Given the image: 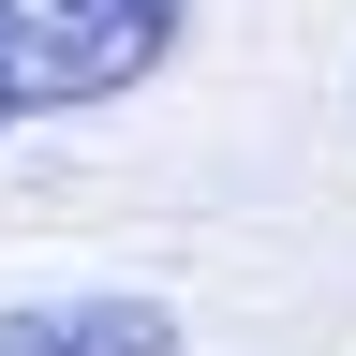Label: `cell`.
Instances as JSON below:
<instances>
[{"label": "cell", "mask_w": 356, "mask_h": 356, "mask_svg": "<svg viewBox=\"0 0 356 356\" xmlns=\"http://www.w3.org/2000/svg\"><path fill=\"white\" fill-rule=\"evenodd\" d=\"M178 30H193V0H0V134L134 104L178 60Z\"/></svg>", "instance_id": "6da1fadb"}, {"label": "cell", "mask_w": 356, "mask_h": 356, "mask_svg": "<svg viewBox=\"0 0 356 356\" xmlns=\"http://www.w3.org/2000/svg\"><path fill=\"white\" fill-rule=\"evenodd\" d=\"M0 356H193V327L163 297H134V282H89V297H15Z\"/></svg>", "instance_id": "7a4b0ae2"}]
</instances>
